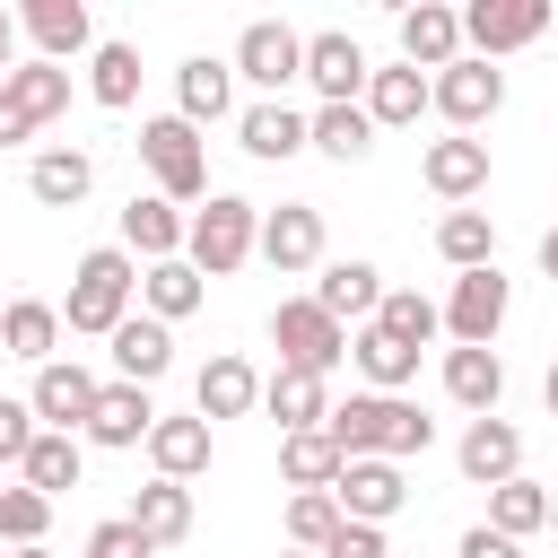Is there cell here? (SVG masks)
<instances>
[{"instance_id":"cell-1","label":"cell","mask_w":558,"mask_h":558,"mask_svg":"<svg viewBox=\"0 0 558 558\" xmlns=\"http://www.w3.org/2000/svg\"><path fill=\"white\" fill-rule=\"evenodd\" d=\"M323 427H331V445L349 462H410V453L436 445V418L418 401H401V392H349V401H331Z\"/></svg>"},{"instance_id":"cell-2","label":"cell","mask_w":558,"mask_h":558,"mask_svg":"<svg viewBox=\"0 0 558 558\" xmlns=\"http://www.w3.org/2000/svg\"><path fill=\"white\" fill-rule=\"evenodd\" d=\"M131 296H140V262H131L122 244H96V253H78V270H70L61 323H70V331H96V340H113V331L131 323Z\"/></svg>"},{"instance_id":"cell-3","label":"cell","mask_w":558,"mask_h":558,"mask_svg":"<svg viewBox=\"0 0 558 558\" xmlns=\"http://www.w3.org/2000/svg\"><path fill=\"white\" fill-rule=\"evenodd\" d=\"M262 253V209L235 201V192H209V209H192V235H183V262L201 279H227Z\"/></svg>"},{"instance_id":"cell-4","label":"cell","mask_w":558,"mask_h":558,"mask_svg":"<svg viewBox=\"0 0 558 558\" xmlns=\"http://www.w3.org/2000/svg\"><path fill=\"white\" fill-rule=\"evenodd\" d=\"M140 166L157 174V201H201L209 192V148H201V131L183 113L140 122Z\"/></svg>"},{"instance_id":"cell-5","label":"cell","mask_w":558,"mask_h":558,"mask_svg":"<svg viewBox=\"0 0 558 558\" xmlns=\"http://www.w3.org/2000/svg\"><path fill=\"white\" fill-rule=\"evenodd\" d=\"M52 113H70V70H61V61H17V70L0 78V148L35 140Z\"/></svg>"},{"instance_id":"cell-6","label":"cell","mask_w":558,"mask_h":558,"mask_svg":"<svg viewBox=\"0 0 558 558\" xmlns=\"http://www.w3.org/2000/svg\"><path fill=\"white\" fill-rule=\"evenodd\" d=\"M270 340H279V366H296V375H331L349 357V323H331L314 296H288L270 314Z\"/></svg>"},{"instance_id":"cell-7","label":"cell","mask_w":558,"mask_h":558,"mask_svg":"<svg viewBox=\"0 0 558 558\" xmlns=\"http://www.w3.org/2000/svg\"><path fill=\"white\" fill-rule=\"evenodd\" d=\"M506 305H514V288L497 279V262H488V270H453V296H445V331H453V349H497Z\"/></svg>"},{"instance_id":"cell-8","label":"cell","mask_w":558,"mask_h":558,"mask_svg":"<svg viewBox=\"0 0 558 558\" xmlns=\"http://www.w3.org/2000/svg\"><path fill=\"white\" fill-rule=\"evenodd\" d=\"M549 17H558L549 0H471V9H462V44H480V61H497V52L541 44Z\"/></svg>"},{"instance_id":"cell-9","label":"cell","mask_w":558,"mask_h":558,"mask_svg":"<svg viewBox=\"0 0 558 558\" xmlns=\"http://www.w3.org/2000/svg\"><path fill=\"white\" fill-rule=\"evenodd\" d=\"M235 78H253L262 96H279L288 78H305V35L279 26V17H253V26L235 35Z\"/></svg>"},{"instance_id":"cell-10","label":"cell","mask_w":558,"mask_h":558,"mask_svg":"<svg viewBox=\"0 0 558 558\" xmlns=\"http://www.w3.org/2000/svg\"><path fill=\"white\" fill-rule=\"evenodd\" d=\"M497 105H506V70H497V61L462 52L453 70H436V113H445V122H453L462 140H471V131H480V122H488Z\"/></svg>"},{"instance_id":"cell-11","label":"cell","mask_w":558,"mask_h":558,"mask_svg":"<svg viewBox=\"0 0 558 558\" xmlns=\"http://www.w3.org/2000/svg\"><path fill=\"white\" fill-rule=\"evenodd\" d=\"M305 78H314V96H323V105H366V78H375V61L357 52V35L323 26V35H305Z\"/></svg>"},{"instance_id":"cell-12","label":"cell","mask_w":558,"mask_h":558,"mask_svg":"<svg viewBox=\"0 0 558 558\" xmlns=\"http://www.w3.org/2000/svg\"><path fill=\"white\" fill-rule=\"evenodd\" d=\"M157 418H166V410L148 401V384H105L78 436H87V445H105V453H131V445H148V436H157Z\"/></svg>"},{"instance_id":"cell-13","label":"cell","mask_w":558,"mask_h":558,"mask_svg":"<svg viewBox=\"0 0 558 558\" xmlns=\"http://www.w3.org/2000/svg\"><path fill=\"white\" fill-rule=\"evenodd\" d=\"M96 392H105V384H96L78 357H52V366H35V392H26V401H35V418H44L52 436H78L87 410H96Z\"/></svg>"},{"instance_id":"cell-14","label":"cell","mask_w":558,"mask_h":558,"mask_svg":"<svg viewBox=\"0 0 558 558\" xmlns=\"http://www.w3.org/2000/svg\"><path fill=\"white\" fill-rule=\"evenodd\" d=\"M262 262L288 279V270H314L323 262V209L314 201H279L262 209Z\"/></svg>"},{"instance_id":"cell-15","label":"cell","mask_w":558,"mask_h":558,"mask_svg":"<svg viewBox=\"0 0 558 558\" xmlns=\"http://www.w3.org/2000/svg\"><path fill=\"white\" fill-rule=\"evenodd\" d=\"M453 462H462L471 488H506V480H523V436L506 418H471L462 445H453Z\"/></svg>"},{"instance_id":"cell-16","label":"cell","mask_w":558,"mask_h":558,"mask_svg":"<svg viewBox=\"0 0 558 558\" xmlns=\"http://www.w3.org/2000/svg\"><path fill=\"white\" fill-rule=\"evenodd\" d=\"M331 497H340L349 523H392V514L410 506V480H401V462H349V471L331 480Z\"/></svg>"},{"instance_id":"cell-17","label":"cell","mask_w":558,"mask_h":558,"mask_svg":"<svg viewBox=\"0 0 558 558\" xmlns=\"http://www.w3.org/2000/svg\"><path fill=\"white\" fill-rule=\"evenodd\" d=\"M401 61L410 70H453L462 61V9H445V0L401 9Z\"/></svg>"},{"instance_id":"cell-18","label":"cell","mask_w":558,"mask_h":558,"mask_svg":"<svg viewBox=\"0 0 558 558\" xmlns=\"http://www.w3.org/2000/svg\"><path fill=\"white\" fill-rule=\"evenodd\" d=\"M174 113L201 131V122H227L235 113V61H209V52H192L183 70H174Z\"/></svg>"},{"instance_id":"cell-19","label":"cell","mask_w":558,"mask_h":558,"mask_svg":"<svg viewBox=\"0 0 558 558\" xmlns=\"http://www.w3.org/2000/svg\"><path fill=\"white\" fill-rule=\"evenodd\" d=\"M192 410H201V418H244V410H262V375H253V357L218 349V357L201 366V384H192Z\"/></svg>"},{"instance_id":"cell-20","label":"cell","mask_w":558,"mask_h":558,"mask_svg":"<svg viewBox=\"0 0 558 558\" xmlns=\"http://www.w3.org/2000/svg\"><path fill=\"white\" fill-rule=\"evenodd\" d=\"M183 235H192V218L157 192L122 209V253H140V262H183Z\"/></svg>"},{"instance_id":"cell-21","label":"cell","mask_w":558,"mask_h":558,"mask_svg":"<svg viewBox=\"0 0 558 558\" xmlns=\"http://www.w3.org/2000/svg\"><path fill=\"white\" fill-rule=\"evenodd\" d=\"M427 105H436V78L410 70V61H392V70L366 78V113H375V131H401V122H418Z\"/></svg>"},{"instance_id":"cell-22","label":"cell","mask_w":558,"mask_h":558,"mask_svg":"<svg viewBox=\"0 0 558 558\" xmlns=\"http://www.w3.org/2000/svg\"><path fill=\"white\" fill-rule=\"evenodd\" d=\"M235 140H244L262 166H279V157H296V148H314V140H305V113H296V105H279V96L244 105V113H235Z\"/></svg>"},{"instance_id":"cell-23","label":"cell","mask_w":558,"mask_h":558,"mask_svg":"<svg viewBox=\"0 0 558 558\" xmlns=\"http://www.w3.org/2000/svg\"><path fill=\"white\" fill-rule=\"evenodd\" d=\"M418 174H427L436 201H471V192L488 183V140H462V131H453V140H436V148L418 157Z\"/></svg>"},{"instance_id":"cell-24","label":"cell","mask_w":558,"mask_h":558,"mask_svg":"<svg viewBox=\"0 0 558 558\" xmlns=\"http://www.w3.org/2000/svg\"><path fill=\"white\" fill-rule=\"evenodd\" d=\"M17 26L35 35V52H44V61H70V52H87V44H96V17H87V0H35Z\"/></svg>"},{"instance_id":"cell-25","label":"cell","mask_w":558,"mask_h":558,"mask_svg":"<svg viewBox=\"0 0 558 558\" xmlns=\"http://www.w3.org/2000/svg\"><path fill=\"white\" fill-rule=\"evenodd\" d=\"M26 192H35L44 209H78V201L96 192V157H87V148H44V157L26 166Z\"/></svg>"},{"instance_id":"cell-26","label":"cell","mask_w":558,"mask_h":558,"mask_svg":"<svg viewBox=\"0 0 558 558\" xmlns=\"http://www.w3.org/2000/svg\"><path fill=\"white\" fill-rule=\"evenodd\" d=\"M314 305H323L331 323H375V305H384V270H375V262H331L323 288H314Z\"/></svg>"},{"instance_id":"cell-27","label":"cell","mask_w":558,"mask_h":558,"mask_svg":"<svg viewBox=\"0 0 558 558\" xmlns=\"http://www.w3.org/2000/svg\"><path fill=\"white\" fill-rule=\"evenodd\" d=\"M0 349L26 357V366H52V349H61V305H44V296L0 305Z\"/></svg>"},{"instance_id":"cell-28","label":"cell","mask_w":558,"mask_h":558,"mask_svg":"<svg viewBox=\"0 0 558 558\" xmlns=\"http://www.w3.org/2000/svg\"><path fill=\"white\" fill-rule=\"evenodd\" d=\"M349 471V453L331 445V427H296V436H279V480L305 497V488H331Z\"/></svg>"},{"instance_id":"cell-29","label":"cell","mask_w":558,"mask_h":558,"mask_svg":"<svg viewBox=\"0 0 558 558\" xmlns=\"http://www.w3.org/2000/svg\"><path fill=\"white\" fill-rule=\"evenodd\" d=\"M445 392L480 418H497V392H506V357L497 349H445Z\"/></svg>"},{"instance_id":"cell-30","label":"cell","mask_w":558,"mask_h":558,"mask_svg":"<svg viewBox=\"0 0 558 558\" xmlns=\"http://www.w3.org/2000/svg\"><path fill=\"white\" fill-rule=\"evenodd\" d=\"M262 410L279 418V436H296V427H323V418H331V392H323V375L279 366V375L262 384Z\"/></svg>"},{"instance_id":"cell-31","label":"cell","mask_w":558,"mask_h":558,"mask_svg":"<svg viewBox=\"0 0 558 558\" xmlns=\"http://www.w3.org/2000/svg\"><path fill=\"white\" fill-rule=\"evenodd\" d=\"M148 462H157V480H201V471H209V418H201V410H192V418H157Z\"/></svg>"},{"instance_id":"cell-32","label":"cell","mask_w":558,"mask_h":558,"mask_svg":"<svg viewBox=\"0 0 558 558\" xmlns=\"http://www.w3.org/2000/svg\"><path fill=\"white\" fill-rule=\"evenodd\" d=\"M113 366H122V384H157V375L174 366V340H166V323H157V314H131V323L113 331Z\"/></svg>"},{"instance_id":"cell-33","label":"cell","mask_w":558,"mask_h":558,"mask_svg":"<svg viewBox=\"0 0 558 558\" xmlns=\"http://www.w3.org/2000/svg\"><path fill=\"white\" fill-rule=\"evenodd\" d=\"M17 471H26L35 497H61V488H78V471H87V436H52V427H44Z\"/></svg>"},{"instance_id":"cell-34","label":"cell","mask_w":558,"mask_h":558,"mask_svg":"<svg viewBox=\"0 0 558 558\" xmlns=\"http://www.w3.org/2000/svg\"><path fill=\"white\" fill-rule=\"evenodd\" d=\"M305 140H314L323 157L357 166V157L375 148V113H366V105H323V113H305Z\"/></svg>"},{"instance_id":"cell-35","label":"cell","mask_w":558,"mask_h":558,"mask_svg":"<svg viewBox=\"0 0 558 558\" xmlns=\"http://www.w3.org/2000/svg\"><path fill=\"white\" fill-rule=\"evenodd\" d=\"M131 523H140L157 549H174V541L192 532V488H183V480H148V488L131 497Z\"/></svg>"},{"instance_id":"cell-36","label":"cell","mask_w":558,"mask_h":558,"mask_svg":"<svg viewBox=\"0 0 558 558\" xmlns=\"http://www.w3.org/2000/svg\"><path fill=\"white\" fill-rule=\"evenodd\" d=\"M436 253H445L453 270H488V262H497V227H488V209H445Z\"/></svg>"},{"instance_id":"cell-37","label":"cell","mask_w":558,"mask_h":558,"mask_svg":"<svg viewBox=\"0 0 558 558\" xmlns=\"http://www.w3.org/2000/svg\"><path fill=\"white\" fill-rule=\"evenodd\" d=\"M140 305H148L157 323H183V314L201 305V270H192V262H148V270H140Z\"/></svg>"},{"instance_id":"cell-38","label":"cell","mask_w":558,"mask_h":558,"mask_svg":"<svg viewBox=\"0 0 558 558\" xmlns=\"http://www.w3.org/2000/svg\"><path fill=\"white\" fill-rule=\"evenodd\" d=\"M375 331H392L401 349H427V340L445 331V305H427L418 288H384V305H375Z\"/></svg>"},{"instance_id":"cell-39","label":"cell","mask_w":558,"mask_h":558,"mask_svg":"<svg viewBox=\"0 0 558 558\" xmlns=\"http://www.w3.org/2000/svg\"><path fill=\"white\" fill-rule=\"evenodd\" d=\"M349 357H357V375H366L375 392H401V384L418 375V349H401V340H392V331H375V323L349 340Z\"/></svg>"},{"instance_id":"cell-40","label":"cell","mask_w":558,"mask_h":558,"mask_svg":"<svg viewBox=\"0 0 558 558\" xmlns=\"http://www.w3.org/2000/svg\"><path fill=\"white\" fill-rule=\"evenodd\" d=\"M541 523H549V488H541V480H506V488H488V532L523 541V532H541Z\"/></svg>"},{"instance_id":"cell-41","label":"cell","mask_w":558,"mask_h":558,"mask_svg":"<svg viewBox=\"0 0 558 558\" xmlns=\"http://www.w3.org/2000/svg\"><path fill=\"white\" fill-rule=\"evenodd\" d=\"M87 96L122 113V105L140 96V44H96V61H87Z\"/></svg>"},{"instance_id":"cell-42","label":"cell","mask_w":558,"mask_h":558,"mask_svg":"<svg viewBox=\"0 0 558 558\" xmlns=\"http://www.w3.org/2000/svg\"><path fill=\"white\" fill-rule=\"evenodd\" d=\"M340 523H349V514H340V497H331V488L288 497V541H296V549H314V558H323V541H331Z\"/></svg>"},{"instance_id":"cell-43","label":"cell","mask_w":558,"mask_h":558,"mask_svg":"<svg viewBox=\"0 0 558 558\" xmlns=\"http://www.w3.org/2000/svg\"><path fill=\"white\" fill-rule=\"evenodd\" d=\"M44 523H52V497H35L26 480L0 488V541L9 549H44Z\"/></svg>"},{"instance_id":"cell-44","label":"cell","mask_w":558,"mask_h":558,"mask_svg":"<svg viewBox=\"0 0 558 558\" xmlns=\"http://www.w3.org/2000/svg\"><path fill=\"white\" fill-rule=\"evenodd\" d=\"M87 558H157V541H148L131 514H113V523H96V532H87Z\"/></svg>"},{"instance_id":"cell-45","label":"cell","mask_w":558,"mask_h":558,"mask_svg":"<svg viewBox=\"0 0 558 558\" xmlns=\"http://www.w3.org/2000/svg\"><path fill=\"white\" fill-rule=\"evenodd\" d=\"M35 436H44V427H35V401H9V392H0V462H26Z\"/></svg>"},{"instance_id":"cell-46","label":"cell","mask_w":558,"mask_h":558,"mask_svg":"<svg viewBox=\"0 0 558 558\" xmlns=\"http://www.w3.org/2000/svg\"><path fill=\"white\" fill-rule=\"evenodd\" d=\"M323 558H392V549H384V523H340L323 541Z\"/></svg>"},{"instance_id":"cell-47","label":"cell","mask_w":558,"mask_h":558,"mask_svg":"<svg viewBox=\"0 0 558 558\" xmlns=\"http://www.w3.org/2000/svg\"><path fill=\"white\" fill-rule=\"evenodd\" d=\"M453 558H523V541H506V532H488V523H471Z\"/></svg>"},{"instance_id":"cell-48","label":"cell","mask_w":558,"mask_h":558,"mask_svg":"<svg viewBox=\"0 0 558 558\" xmlns=\"http://www.w3.org/2000/svg\"><path fill=\"white\" fill-rule=\"evenodd\" d=\"M17 35H26V26H17V17H9V9H0V78H9V70H17Z\"/></svg>"},{"instance_id":"cell-49","label":"cell","mask_w":558,"mask_h":558,"mask_svg":"<svg viewBox=\"0 0 558 558\" xmlns=\"http://www.w3.org/2000/svg\"><path fill=\"white\" fill-rule=\"evenodd\" d=\"M541 270H549V279H558V227H549V235H541Z\"/></svg>"},{"instance_id":"cell-50","label":"cell","mask_w":558,"mask_h":558,"mask_svg":"<svg viewBox=\"0 0 558 558\" xmlns=\"http://www.w3.org/2000/svg\"><path fill=\"white\" fill-rule=\"evenodd\" d=\"M541 401H549V418H558V357H549V375H541Z\"/></svg>"},{"instance_id":"cell-51","label":"cell","mask_w":558,"mask_h":558,"mask_svg":"<svg viewBox=\"0 0 558 558\" xmlns=\"http://www.w3.org/2000/svg\"><path fill=\"white\" fill-rule=\"evenodd\" d=\"M9 558H52V549H9Z\"/></svg>"},{"instance_id":"cell-52","label":"cell","mask_w":558,"mask_h":558,"mask_svg":"<svg viewBox=\"0 0 558 558\" xmlns=\"http://www.w3.org/2000/svg\"><path fill=\"white\" fill-rule=\"evenodd\" d=\"M549 532H558V497H549Z\"/></svg>"},{"instance_id":"cell-53","label":"cell","mask_w":558,"mask_h":558,"mask_svg":"<svg viewBox=\"0 0 558 558\" xmlns=\"http://www.w3.org/2000/svg\"><path fill=\"white\" fill-rule=\"evenodd\" d=\"M288 558H314V549H288Z\"/></svg>"}]
</instances>
